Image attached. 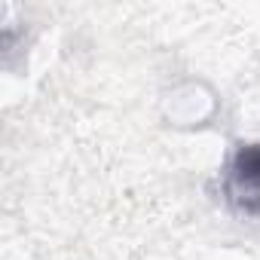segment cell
Instances as JSON below:
<instances>
[{
    "label": "cell",
    "instance_id": "cell-1",
    "mask_svg": "<svg viewBox=\"0 0 260 260\" xmlns=\"http://www.w3.org/2000/svg\"><path fill=\"white\" fill-rule=\"evenodd\" d=\"M226 196L245 214H260V144L236 150L226 169Z\"/></svg>",
    "mask_w": 260,
    "mask_h": 260
}]
</instances>
